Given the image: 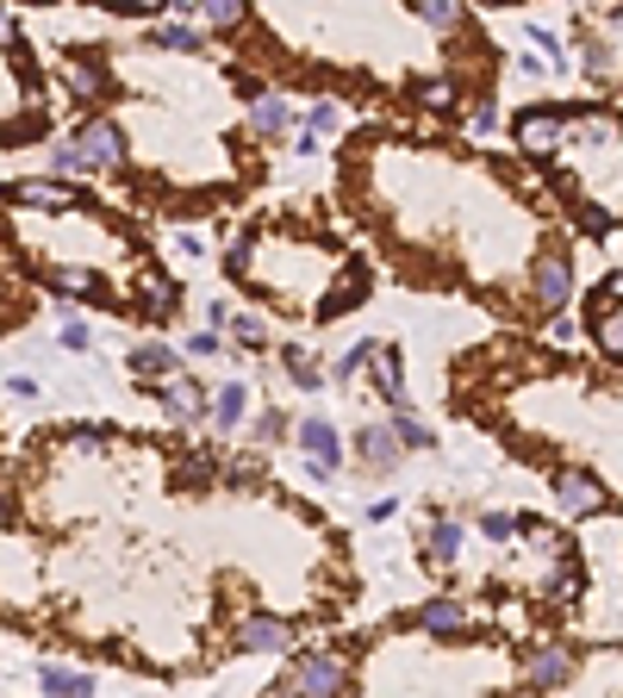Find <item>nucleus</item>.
Masks as SVG:
<instances>
[{"label":"nucleus","mask_w":623,"mask_h":698,"mask_svg":"<svg viewBox=\"0 0 623 698\" xmlns=\"http://www.w3.org/2000/svg\"><path fill=\"white\" fill-rule=\"evenodd\" d=\"M225 275H231V281H249V231H244V238H231V250H225Z\"/></svg>","instance_id":"obj_41"},{"label":"nucleus","mask_w":623,"mask_h":698,"mask_svg":"<svg viewBox=\"0 0 623 698\" xmlns=\"http://www.w3.org/2000/svg\"><path fill=\"white\" fill-rule=\"evenodd\" d=\"M393 437H399V449H436V430L424 425L412 406H405V412H393Z\"/></svg>","instance_id":"obj_31"},{"label":"nucleus","mask_w":623,"mask_h":698,"mask_svg":"<svg viewBox=\"0 0 623 698\" xmlns=\"http://www.w3.org/2000/svg\"><path fill=\"white\" fill-rule=\"evenodd\" d=\"M368 293H374V269L362 262V256H349V262H343V275L325 287V293H318V306H312V312H318V318H343V312H356Z\"/></svg>","instance_id":"obj_7"},{"label":"nucleus","mask_w":623,"mask_h":698,"mask_svg":"<svg viewBox=\"0 0 623 698\" xmlns=\"http://www.w3.org/2000/svg\"><path fill=\"white\" fill-rule=\"evenodd\" d=\"M225 649L231 655H280V649H294V624L275 618V611H244L231 624V636H225Z\"/></svg>","instance_id":"obj_4"},{"label":"nucleus","mask_w":623,"mask_h":698,"mask_svg":"<svg viewBox=\"0 0 623 698\" xmlns=\"http://www.w3.org/2000/svg\"><path fill=\"white\" fill-rule=\"evenodd\" d=\"M156 399H162V412L181 418V425H194V418H206V406H212V393H206L194 375H175V381L156 387Z\"/></svg>","instance_id":"obj_13"},{"label":"nucleus","mask_w":623,"mask_h":698,"mask_svg":"<svg viewBox=\"0 0 623 698\" xmlns=\"http://www.w3.org/2000/svg\"><path fill=\"white\" fill-rule=\"evenodd\" d=\"M175 256H200V238H194V231H175Z\"/></svg>","instance_id":"obj_47"},{"label":"nucleus","mask_w":623,"mask_h":698,"mask_svg":"<svg viewBox=\"0 0 623 698\" xmlns=\"http://www.w3.org/2000/svg\"><path fill=\"white\" fill-rule=\"evenodd\" d=\"M524 287H530V300H536V312L561 318V306H574V256H561V250L536 256Z\"/></svg>","instance_id":"obj_3"},{"label":"nucleus","mask_w":623,"mask_h":698,"mask_svg":"<svg viewBox=\"0 0 623 698\" xmlns=\"http://www.w3.org/2000/svg\"><path fill=\"white\" fill-rule=\"evenodd\" d=\"M287 430H294V418L280 412V406H263V412H256V437H263V443H280Z\"/></svg>","instance_id":"obj_37"},{"label":"nucleus","mask_w":623,"mask_h":698,"mask_svg":"<svg viewBox=\"0 0 623 698\" xmlns=\"http://www.w3.org/2000/svg\"><path fill=\"white\" fill-rule=\"evenodd\" d=\"M62 88L76 94V107H100V100L119 88V76H112V63L100 50H69V57H62Z\"/></svg>","instance_id":"obj_5"},{"label":"nucleus","mask_w":623,"mask_h":698,"mask_svg":"<svg viewBox=\"0 0 623 698\" xmlns=\"http://www.w3.org/2000/svg\"><path fill=\"white\" fill-rule=\"evenodd\" d=\"M592 343H599V356H611V362H623V312H599L586 325Z\"/></svg>","instance_id":"obj_30"},{"label":"nucleus","mask_w":623,"mask_h":698,"mask_svg":"<svg viewBox=\"0 0 623 698\" xmlns=\"http://www.w3.org/2000/svg\"><path fill=\"white\" fill-rule=\"evenodd\" d=\"M462 518H449V511H431V524L418 530V549H424V561H455L462 556Z\"/></svg>","instance_id":"obj_15"},{"label":"nucleus","mask_w":623,"mask_h":698,"mask_svg":"<svg viewBox=\"0 0 623 698\" xmlns=\"http://www.w3.org/2000/svg\"><path fill=\"white\" fill-rule=\"evenodd\" d=\"M567 680H574V649L543 642V649L524 655V692H561Z\"/></svg>","instance_id":"obj_10"},{"label":"nucleus","mask_w":623,"mask_h":698,"mask_svg":"<svg viewBox=\"0 0 623 698\" xmlns=\"http://www.w3.org/2000/svg\"><path fill=\"white\" fill-rule=\"evenodd\" d=\"M580 50H586V76H592V81H611V76H617V63H611V44H599L592 32H580Z\"/></svg>","instance_id":"obj_34"},{"label":"nucleus","mask_w":623,"mask_h":698,"mask_svg":"<svg viewBox=\"0 0 623 698\" xmlns=\"http://www.w3.org/2000/svg\"><path fill=\"white\" fill-rule=\"evenodd\" d=\"M294 437H299V449H306V468H312L318 480H330V475L343 468V437H337V425H325L318 412L299 418Z\"/></svg>","instance_id":"obj_8"},{"label":"nucleus","mask_w":623,"mask_h":698,"mask_svg":"<svg viewBox=\"0 0 623 698\" xmlns=\"http://www.w3.org/2000/svg\"><path fill=\"white\" fill-rule=\"evenodd\" d=\"M125 362H131V375H138V381H156V387H162V381H175V375H181V368H175V362H181V356H175L169 343H138V349H131V356H125Z\"/></svg>","instance_id":"obj_21"},{"label":"nucleus","mask_w":623,"mask_h":698,"mask_svg":"<svg viewBox=\"0 0 623 698\" xmlns=\"http://www.w3.org/2000/svg\"><path fill=\"white\" fill-rule=\"evenodd\" d=\"M62 443L76 449V456H107V449H112V430H107V425H69V430H62Z\"/></svg>","instance_id":"obj_32"},{"label":"nucleus","mask_w":623,"mask_h":698,"mask_svg":"<svg viewBox=\"0 0 623 698\" xmlns=\"http://www.w3.org/2000/svg\"><path fill=\"white\" fill-rule=\"evenodd\" d=\"M337 126H343L337 100H318V107H306V138H325V131H337Z\"/></svg>","instance_id":"obj_36"},{"label":"nucleus","mask_w":623,"mask_h":698,"mask_svg":"<svg viewBox=\"0 0 623 698\" xmlns=\"http://www.w3.org/2000/svg\"><path fill=\"white\" fill-rule=\"evenodd\" d=\"M412 100H418L424 112H436V119H455V112H462V88H455L449 76H418L412 81Z\"/></svg>","instance_id":"obj_20"},{"label":"nucleus","mask_w":623,"mask_h":698,"mask_svg":"<svg viewBox=\"0 0 623 698\" xmlns=\"http://www.w3.org/2000/svg\"><path fill=\"white\" fill-rule=\"evenodd\" d=\"M0 524H19V499L7 487H0Z\"/></svg>","instance_id":"obj_46"},{"label":"nucleus","mask_w":623,"mask_h":698,"mask_svg":"<svg viewBox=\"0 0 623 698\" xmlns=\"http://www.w3.org/2000/svg\"><path fill=\"white\" fill-rule=\"evenodd\" d=\"M412 624H418L424 636H467V605L462 599H424L418 611H412Z\"/></svg>","instance_id":"obj_17"},{"label":"nucleus","mask_w":623,"mask_h":698,"mask_svg":"<svg viewBox=\"0 0 623 698\" xmlns=\"http://www.w3.org/2000/svg\"><path fill=\"white\" fill-rule=\"evenodd\" d=\"M467 131H474V138H493V131H498V107H493V100H481V107L467 112Z\"/></svg>","instance_id":"obj_42"},{"label":"nucleus","mask_w":623,"mask_h":698,"mask_svg":"<svg viewBox=\"0 0 623 698\" xmlns=\"http://www.w3.org/2000/svg\"><path fill=\"white\" fill-rule=\"evenodd\" d=\"M263 698H299V680H294V674H280V680L275 686H268V692Z\"/></svg>","instance_id":"obj_45"},{"label":"nucleus","mask_w":623,"mask_h":698,"mask_svg":"<svg viewBox=\"0 0 623 698\" xmlns=\"http://www.w3.org/2000/svg\"><path fill=\"white\" fill-rule=\"evenodd\" d=\"M555 506L567 511V518H592V511L611 506V492L599 487L586 468H555Z\"/></svg>","instance_id":"obj_9"},{"label":"nucleus","mask_w":623,"mask_h":698,"mask_svg":"<svg viewBox=\"0 0 623 698\" xmlns=\"http://www.w3.org/2000/svg\"><path fill=\"white\" fill-rule=\"evenodd\" d=\"M69 143L88 157V169H119V162H125V126H119V119H107V112H88V119L69 131Z\"/></svg>","instance_id":"obj_6"},{"label":"nucleus","mask_w":623,"mask_h":698,"mask_svg":"<svg viewBox=\"0 0 623 698\" xmlns=\"http://www.w3.org/2000/svg\"><path fill=\"white\" fill-rule=\"evenodd\" d=\"M225 337H231V343H244V349H268V325H263L256 312H231Z\"/></svg>","instance_id":"obj_33"},{"label":"nucleus","mask_w":623,"mask_h":698,"mask_svg":"<svg viewBox=\"0 0 623 698\" xmlns=\"http://www.w3.org/2000/svg\"><path fill=\"white\" fill-rule=\"evenodd\" d=\"M481 537H486V542L517 537V518H512V511H481Z\"/></svg>","instance_id":"obj_39"},{"label":"nucleus","mask_w":623,"mask_h":698,"mask_svg":"<svg viewBox=\"0 0 623 698\" xmlns=\"http://www.w3.org/2000/svg\"><path fill=\"white\" fill-rule=\"evenodd\" d=\"M412 19H418L424 32H462V26H467V13L455 7V0H418Z\"/></svg>","instance_id":"obj_28"},{"label":"nucleus","mask_w":623,"mask_h":698,"mask_svg":"<svg viewBox=\"0 0 623 698\" xmlns=\"http://www.w3.org/2000/svg\"><path fill=\"white\" fill-rule=\"evenodd\" d=\"M44 287H50V293H62V300H93V306L112 300V287L100 281L93 269H81V262H76V269H44Z\"/></svg>","instance_id":"obj_14"},{"label":"nucleus","mask_w":623,"mask_h":698,"mask_svg":"<svg viewBox=\"0 0 623 698\" xmlns=\"http://www.w3.org/2000/svg\"><path fill=\"white\" fill-rule=\"evenodd\" d=\"M175 487H181V492H200V487H212V480H218V456H212V449H200V443H194V449H175Z\"/></svg>","instance_id":"obj_19"},{"label":"nucleus","mask_w":623,"mask_h":698,"mask_svg":"<svg viewBox=\"0 0 623 698\" xmlns=\"http://www.w3.org/2000/svg\"><path fill=\"white\" fill-rule=\"evenodd\" d=\"M574 119H580V112H567L561 100H536V107H524V112L512 119V138H517V150H524L536 169H555L561 138L574 131Z\"/></svg>","instance_id":"obj_1"},{"label":"nucleus","mask_w":623,"mask_h":698,"mask_svg":"<svg viewBox=\"0 0 623 698\" xmlns=\"http://www.w3.org/2000/svg\"><path fill=\"white\" fill-rule=\"evenodd\" d=\"M280 368H287V381H294L299 393H318V387H325V368L312 362V349H299V343L280 349Z\"/></svg>","instance_id":"obj_27"},{"label":"nucleus","mask_w":623,"mask_h":698,"mask_svg":"<svg viewBox=\"0 0 623 698\" xmlns=\"http://www.w3.org/2000/svg\"><path fill=\"white\" fill-rule=\"evenodd\" d=\"M374 362V343H356V349H343L337 356V368H330V381H356L362 368Z\"/></svg>","instance_id":"obj_35"},{"label":"nucleus","mask_w":623,"mask_h":698,"mask_svg":"<svg viewBox=\"0 0 623 698\" xmlns=\"http://www.w3.org/2000/svg\"><path fill=\"white\" fill-rule=\"evenodd\" d=\"M206 418H212V430H237L249 418V387L244 381H225L212 393V406H206Z\"/></svg>","instance_id":"obj_25"},{"label":"nucleus","mask_w":623,"mask_h":698,"mask_svg":"<svg viewBox=\"0 0 623 698\" xmlns=\"http://www.w3.org/2000/svg\"><path fill=\"white\" fill-rule=\"evenodd\" d=\"M131 306H138L150 325H169V318L181 312V281H175V275H162V269H144L138 287H131Z\"/></svg>","instance_id":"obj_11"},{"label":"nucleus","mask_w":623,"mask_h":698,"mask_svg":"<svg viewBox=\"0 0 623 698\" xmlns=\"http://www.w3.org/2000/svg\"><path fill=\"white\" fill-rule=\"evenodd\" d=\"M187 356H218V331H200V337H187Z\"/></svg>","instance_id":"obj_44"},{"label":"nucleus","mask_w":623,"mask_h":698,"mask_svg":"<svg viewBox=\"0 0 623 698\" xmlns=\"http://www.w3.org/2000/svg\"><path fill=\"white\" fill-rule=\"evenodd\" d=\"M13 207H31V212H69V207H93V200H81L69 181H38V174H26V181H13Z\"/></svg>","instance_id":"obj_12"},{"label":"nucleus","mask_w":623,"mask_h":698,"mask_svg":"<svg viewBox=\"0 0 623 698\" xmlns=\"http://www.w3.org/2000/svg\"><path fill=\"white\" fill-rule=\"evenodd\" d=\"M194 19H200L206 32H218V38L249 32V7H237V0H194Z\"/></svg>","instance_id":"obj_22"},{"label":"nucleus","mask_w":623,"mask_h":698,"mask_svg":"<svg viewBox=\"0 0 623 698\" xmlns=\"http://www.w3.org/2000/svg\"><path fill=\"white\" fill-rule=\"evenodd\" d=\"M299 680V698H349L356 692V667L337 642H312V649H294V667H287Z\"/></svg>","instance_id":"obj_2"},{"label":"nucleus","mask_w":623,"mask_h":698,"mask_svg":"<svg viewBox=\"0 0 623 698\" xmlns=\"http://www.w3.org/2000/svg\"><path fill=\"white\" fill-rule=\"evenodd\" d=\"M249 131H256V138H268V143H280L287 131H294V107H287L280 94H263L256 107H249Z\"/></svg>","instance_id":"obj_23"},{"label":"nucleus","mask_w":623,"mask_h":698,"mask_svg":"<svg viewBox=\"0 0 623 698\" xmlns=\"http://www.w3.org/2000/svg\"><path fill=\"white\" fill-rule=\"evenodd\" d=\"M356 456L368 461L374 475H393V468H399V437H393V425H362L356 430Z\"/></svg>","instance_id":"obj_18"},{"label":"nucleus","mask_w":623,"mask_h":698,"mask_svg":"<svg viewBox=\"0 0 623 698\" xmlns=\"http://www.w3.org/2000/svg\"><path fill=\"white\" fill-rule=\"evenodd\" d=\"M617 300H623V269H611L605 287L592 293V318H599V312H617Z\"/></svg>","instance_id":"obj_40"},{"label":"nucleus","mask_w":623,"mask_h":698,"mask_svg":"<svg viewBox=\"0 0 623 698\" xmlns=\"http://www.w3.org/2000/svg\"><path fill=\"white\" fill-rule=\"evenodd\" d=\"M88 343H93V331L81 325L76 312H69V318H62V349H88Z\"/></svg>","instance_id":"obj_43"},{"label":"nucleus","mask_w":623,"mask_h":698,"mask_svg":"<svg viewBox=\"0 0 623 698\" xmlns=\"http://www.w3.org/2000/svg\"><path fill=\"white\" fill-rule=\"evenodd\" d=\"M19 26H13V13H7V7H0V44H7V38H13Z\"/></svg>","instance_id":"obj_48"},{"label":"nucleus","mask_w":623,"mask_h":698,"mask_svg":"<svg viewBox=\"0 0 623 698\" xmlns=\"http://www.w3.org/2000/svg\"><path fill=\"white\" fill-rule=\"evenodd\" d=\"M38 686H44V698H93V674H81V667H57V661L38 667Z\"/></svg>","instance_id":"obj_26"},{"label":"nucleus","mask_w":623,"mask_h":698,"mask_svg":"<svg viewBox=\"0 0 623 698\" xmlns=\"http://www.w3.org/2000/svg\"><path fill=\"white\" fill-rule=\"evenodd\" d=\"M567 219H574L586 238H611V231H617V212L599 207V200H574V207H567Z\"/></svg>","instance_id":"obj_29"},{"label":"nucleus","mask_w":623,"mask_h":698,"mask_svg":"<svg viewBox=\"0 0 623 698\" xmlns=\"http://www.w3.org/2000/svg\"><path fill=\"white\" fill-rule=\"evenodd\" d=\"M374 393L387 399L393 412H405V356L393 343H374Z\"/></svg>","instance_id":"obj_16"},{"label":"nucleus","mask_w":623,"mask_h":698,"mask_svg":"<svg viewBox=\"0 0 623 698\" xmlns=\"http://www.w3.org/2000/svg\"><path fill=\"white\" fill-rule=\"evenodd\" d=\"M150 44H162V50H175V57H200L206 50V32L194 26V19H162V26H150Z\"/></svg>","instance_id":"obj_24"},{"label":"nucleus","mask_w":623,"mask_h":698,"mask_svg":"<svg viewBox=\"0 0 623 698\" xmlns=\"http://www.w3.org/2000/svg\"><path fill=\"white\" fill-rule=\"evenodd\" d=\"M50 169H57V174H93V169H88V157H81V150H76L69 138H62L57 150H50Z\"/></svg>","instance_id":"obj_38"}]
</instances>
